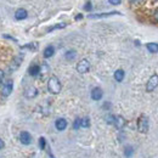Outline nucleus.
I'll return each mask as SVG.
<instances>
[{
  "label": "nucleus",
  "mask_w": 158,
  "mask_h": 158,
  "mask_svg": "<svg viewBox=\"0 0 158 158\" xmlns=\"http://www.w3.org/2000/svg\"><path fill=\"white\" fill-rule=\"evenodd\" d=\"M61 83H60V80L57 77H55V76H52V77H50L49 79V81H48V90L51 93V94H59L60 91H61Z\"/></svg>",
  "instance_id": "f257e3e1"
},
{
  "label": "nucleus",
  "mask_w": 158,
  "mask_h": 158,
  "mask_svg": "<svg viewBox=\"0 0 158 158\" xmlns=\"http://www.w3.org/2000/svg\"><path fill=\"white\" fill-rule=\"evenodd\" d=\"M138 130L142 134L148 131V118L146 116H141L138 120Z\"/></svg>",
  "instance_id": "f03ea898"
},
{
  "label": "nucleus",
  "mask_w": 158,
  "mask_h": 158,
  "mask_svg": "<svg viewBox=\"0 0 158 158\" xmlns=\"http://www.w3.org/2000/svg\"><path fill=\"white\" fill-rule=\"evenodd\" d=\"M89 69H90V62L88 61V60H81V61H79L78 64H77V71H78V73L80 74H85V73H88L89 72Z\"/></svg>",
  "instance_id": "7ed1b4c3"
},
{
  "label": "nucleus",
  "mask_w": 158,
  "mask_h": 158,
  "mask_svg": "<svg viewBox=\"0 0 158 158\" xmlns=\"http://www.w3.org/2000/svg\"><path fill=\"white\" fill-rule=\"evenodd\" d=\"M157 86H158V76L157 74H153L151 78L148 79V81H147V84H146V91H147V93H151V91H153Z\"/></svg>",
  "instance_id": "20e7f679"
},
{
  "label": "nucleus",
  "mask_w": 158,
  "mask_h": 158,
  "mask_svg": "<svg viewBox=\"0 0 158 158\" xmlns=\"http://www.w3.org/2000/svg\"><path fill=\"white\" fill-rule=\"evenodd\" d=\"M12 90H14V81H12V80H7V81H5L4 85H2V91H1V94H2V96H9V95L12 93Z\"/></svg>",
  "instance_id": "39448f33"
},
{
  "label": "nucleus",
  "mask_w": 158,
  "mask_h": 158,
  "mask_svg": "<svg viewBox=\"0 0 158 158\" xmlns=\"http://www.w3.org/2000/svg\"><path fill=\"white\" fill-rule=\"evenodd\" d=\"M22 61H23V55L20 54V55H17L15 59L12 60V62H11V64H10V72H12V71H16L19 67L21 66V63H22Z\"/></svg>",
  "instance_id": "423d86ee"
},
{
  "label": "nucleus",
  "mask_w": 158,
  "mask_h": 158,
  "mask_svg": "<svg viewBox=\"0 0 158 158\" xmlns=\"http://www.w3.org/2000/svg\"><path fill=\"white\" fill-rule=\"evenodd\" d=\"M20 141L23 145H29L32 142V135L28 131H22L20 134Z\"/></svg>",
  "instance_id": "0eeeda50"
},
{
  "label": "nucleus",
  "mask_w": 158,
  "mask_h": 158,
  "mask_svg": "<svg viewBox=\"0 0 158 158\" xmlns=\"http://www.w3.org/2000/svg\"><path fill=\"white\" fill-rule=\"evenodd\" d=\"M113 15H120L118 11H111V12H105V14H95V15H89V19H103V17H108V16H113Z\"/></svg>",
  "instance_id": "6e6552de"
},
{
  "label": "nucleus",
  "mask_w": 158,
  "mask_h": 158,
  "mask_svg": "<svg viewBox=\"0 0 158 158\" xmlns=\"http://www.w3.org/2000/svg\"><path fill=\"white\" fill-rule=\"evenodd\" d=\"M102 96H103V91H102L101 88H94L91 90V99L93 100L99 101V100L102 99Z\"/></svg>",
  "instance_id": "1a4fd4ad"
},
{
  "label": "nucleus",
  "mask_w": 158,
  "mask_h": 158,
  "mask_svg": "<svg viewBox=\"0 0 158 158\" xmlns=\"http://www.w3.org/2000/svg\"><path fill=\"white\" fill-rule=\"evenodd\" d=\"M38 95V90H37V88H34V86H29L26 91H24V96L27 98V99H33V98H35Z\"/></svg>",
  "instance_id": "9d476101"
},
{
  "label": "nucleus",
  "mask_w": 158,
  "mask_h": 158,
  "mask_svg": "<svg viewBox=\"0 0 158 158\" xmlns=\"http://www.w3.org/2000/svg\"><path fill=\"white\" fill-rule=\"evenodd\" d=\"M55 127H56V129H57L59 131L64 130V129L67 128V120L64 118H59L55 122Z\"/></svg>",
  "instance_id": "9b49d317"
},
{
  "label": "nucleus",
  "mask_w": 158,
  "mask_h": 158,
  "mask_svg": "<svg viewBox=\"0 0 158 158\" xmlns=\"http://www.w3.org/2000/svg\"><path fill=\"white\" fill-rule=\"evenodd\" d=\"M27 16H28V12H27V10H24V9H19V10H16V12H15V19L19 21H22V20H24V19H27Z\"/></svg>",
  "instance_id": "f8f14e48"
},
{
  "label": "nucleus",
  "mask_w": 158,
  "mask_h": 158,
  "mask_svg": "<svg viewBox=\"0 0 158 158\" xmlns=\"http://www.w3.org/2000/svg\"><path fill=\"white\" fill-rule=\"evenodd\" d=\"M28 72H29V74H31L32 77H37L40 73V66H38V64H32V66L29 67Z\"/></svg>",
  "instance_id": "ddd939ff"
},
{
  "label": "nucleus",
  "mask_w": 158,
  "mask_h": 158,
  "mask_svg": "<svg viewBox=\"0 0 158 158\" xmlns=\"http://www.w3.org/2000/svg\"><path fill=\"white\" fill-rule=\"evenodd\" d=\"M54 54H55V48H54L52 45H49V46L45 48V50H44V57H45V59L51 57Z\"/></svg>",
  "instance_id": "4468645a"
},
{
  "label": "nucleus",
  "mask_w": 158,
  "mask_h": 158,
  "mask_svg": "<svg viewBox=\"0 0 158 158\" xmlns=\"http://www.w3.org/2000/svg\"><path fill=\"white\" fill-rule=\"evenodd\" d=\"M124 125H125V119L123 118L122 116H117L116 119H114V127L117 129H122Z\"/></svg>",
  "instance_id": "2eb2a0df"
},
{
  "label": "nucleus",
  "mask_w": 158,
  "mask_h": 158,
  "mask_svg": "<svg viewBox=\"0 0 158 158\" xmlns=\"http://www.w3.org/2000/svg\"><path fill=\"white\" fill-rule=\"evenodd\" d=\"M146 48H147V50H148L150 52H152V54H157L158 52L157 43H148V44H146Z\"/></svg>",
  "instance_id": "dca6fc26"
},
{
  "label": "nucleus",
  "mask_w": 158,
  "mask_h": 158,
  "mask_svg": "<svg viewBox=\"0 0 158 158\" xmlns=\"http://www.w3.org/2000/svg\"><path fill=\"white\" fill-rule=\"evenodd\" d=\"M64 57L67 61H73V60L77 57V52L74 50H68L66 54H64Z\"/></svg>",
  "instance_id": "f3484780"
},
{
  "label": "nucleus",
  "mask_w": 158,
  "mask_h": 158,
  "mask_svg": "<svg viewBox=\"0 0 158 158\" xmlns=\"http://www.w3.org/2000/svg\"><path fill=\"white\" fill-rule=\"evenodd\" d=\"M124 76H125V73H124L123 69H117V71L114 72V79H116L117 81H122V80L124 79Z\"/></svg>",
  "instance_id": "a211bd4d"
},
{
  "label": "nucleus",
  "mask_w": 158,
  "mask_h": 158,
  "mask_svg": "<svg viewBox=\"0 0 158 158\" xmlns=\"http://www.w3.org/2000/svg\"><path fill=\"white\" fill-rule=\"evenodd\" d=\"M133 155H134V148H133L131 146H129V145L125 146V147H124V156L127 158H130Z\"/></svg>",
  "instance_id": "6ab92c4d"
},
{
  "label": "nucleus",
  "mask_w": 158,
  "mask_h": 158,
  "mask_svg": "<svg viewBox=\"0 0 158 158\" xmlns=\"http://www.w3.org/2000/svg\"><path fill=\"white\" fill-rule=\"evenodd\" d=\"M80 127L81 128H89L90 127V119L89 117H85L80 120Z\"/></svg>",
  "instance_id": "aec40b11"
},
{
  "label": "nucleus",
  "mask_w": 158,
  "mask_h": 158,
  "mask_svg": "<svg viewBox=\"0 0 158 158\" xmlns=\"http://www.w3.org/2000/svg\"><path fill=\"white\" fill-rule=\"evenodd\" d=\"M66 26H67L66 23H59V24H55V26L50 27V28L48 29V32H52V31H55V29H61V28H64Z\"/></svg>",
  "instance_id": "412c9836"
},
{
  "label": "nucleus",
  "mask_w": 158,
  "mask_h": 158,
  "mask_svg": "<svg viewBox=\"0 0 158 158\" xmlns=\"http://www.w3.org/2000/svg\"><path fill=\"white\" fill-rule=\"evenodd\" d=\"M22 49H29V50H37L38 49V44L37 43H31V44H27L24 46H22Z\"/></svg>",
  "instance_id": "4be33fe9"
},
{
  "label": "nucleus",
  "mask_w": 158,
  "mask_h": 158,
  "mask_svg": "<svg viewBox=\"0 0 158 158\" xmlns=\"http://www.w3.org/2000/svg\"><path fill=\"white\" fill-rule=\"evenodd\" d=\"M105 119H106V122H107L108 124H114V119H116V117H114L113 114H107V116L105 117Z\"/></svg>",
  "instance_id": "5701e85b"
},
{
  "label": "nucleus",
  "mask_w": 158,
  "mask_h": 158,
  "mask_svg": "<svg viewBox=\"0 0 158 158\" xmlns=\"http://www.w3.org/2000/svg\"><path fill=\"white\" fill-rule=\"evenodd\" d=\"M39 147L40 150H44L45 147H46V140H45V138H39Z\"/></svg>",
  "instance_id": "b1692460"
},
{
  "label": "nucleus",
  "mask_w": 158,
  "mask_h": 158,
  "mask_svg": "<svg viewBox=\"0 0 158 158\" xmlns=\"http://www.w3.org/2000/svg\"><path fill=\"white\" fill-rule=\"evenodd\" d=\"M80 120H81L80 118H76V120H74V123H73V128H74L76 130L80 128Z\"/></svg>",
  "instance_id": "393cba45"
},
{
  "label": "nucleus",
  "mask_w": 158,
  "mask_h": 158,
  "mask_svg": "<svg viewBox=\"0 0 158 158\" xmlns=\"http://www.w3.org/2000/svg\"><path fill=\"white\" fill-rule=\"evenodd\" d=\"M93 9V5H91V2H86L85 4V6H84V10H86V11H90Z\"/></svg>",
  "instance_id": "a878e982"
},
{
  "label": "nucleus",
  "mask_w": 158,
  "mask_h": 158,
  "mask_svg": "<svg viewBox=\"0 0 158 158\" xmlns=\"http://www.w3.org/2000/svg\"><path fill=\"white\" fill-rule=\"evenodd\" d=\"M108 2L112 5H119L122 2V0H108Z\"/></svg>",
  "instance_id": "bb28decb"
},
{
  "label": "nucleus",
  "mask_w": 158,
  "mask_h": 158,
  "mask_svg": "<svg viewBox=\"0 0 158 158\" xmlns=\"http://www.w3.org/2000/svg\"><path fill=\"white\" fill-rule=\"evenodd\" d=\"M2 80H4V72L0 69V86L2 85Z\"/></svg>",
  "instance_id": "cd10ccee"
},
{
  "label": "nucleus",
  "mask_w": 158,
  "mask_h": 158,
  "mask_svg": "<svg viewBox=\"0 0 158 158\" xmlns=\"http://www.w3.org/2000/svg\"><path fill=\"white\" fill-rule=\"evenodd\" d=\"M128 1H129L130 4H133V5H134V4H140L142 0H128Z\"/></svg>",
  "instance_id": "c85d7f7f"
},
{
  "label": "nucleus",
  "mask_w": 158,
  "mask_h": 158,
  "mask_svg": "<svg viewBox=\"0 0 158 158\" xmlns=\"http://www.w3.org/2000/svg\"><path fill=\"white\" fill-rule=\"evenodd\" d=\"M4 146H5V143H4V141L0 139V150H2V148H4Z\"/></svg>",
  "instance_id": "c756f323"
},
{
  "label": "nucleus",
  "mask_w": 158,
  "mask_h": 158,
  "mask_svg": "<svg viewBox=\"0 0 158 158\" xmlns=\"http://www.w3.org/2000/svg\"><path fill=\"white\" fill-rule=\"evenodd\" d=\"M80 19H83V15H77V17H76V20H80Z\"/></svg>",
  "instance_id": "7c9ffc66"
},
{
  "label": "nucleus",
  "mask_w": 158,
  "mask_h": 158,
  "mask_svg": "<svg viewBox=\"0 0 158 158\" xmlns=\"http://www.w3.org/2000/svg\"><path fill=\"white\" fill-rule=\"evenodd\" d=\"M155 17H156V20H158V10L155 12Z\"/></svg>",
  "instance_id": "2f4dec72"
}]
</instances>
